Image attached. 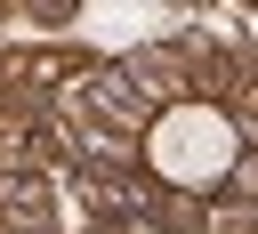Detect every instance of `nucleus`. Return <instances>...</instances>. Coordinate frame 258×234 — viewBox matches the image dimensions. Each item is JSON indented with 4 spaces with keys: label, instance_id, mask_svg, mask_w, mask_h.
I'll use <instances>...</instances> for the list:
<instances>
[{
    "label": "nucleus",
    "instance_id": "f257e3e1",
    "mask_svg": "<svg viewBox=\"0 0 258 234\" xmlns=\"http://www.w3.org/2000/svg\"><path fill=\"white\" fill-rule=\"evenodd\" d=\"M226 161H234V121L226 113L177 105V113L153 121V169L169 186H210V178H226Z\"/></svg>",
    "mask_w": 258,
    "mask_h": 234
}]
</instances>
